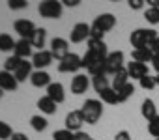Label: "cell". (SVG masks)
<instances>
[{"label": "cell", "instance_id": "obj_33", "mask_svg": "<svg viewBox=\"0 0 159 140\" xmlns=\"http://www.w3.org/2000/svg\"><path fill=\"white\" fill-rule=\"evenodd\" d=\"M73 138H75V133L67 129H58L52 133V140H73Z\"/></svg>", "mask_w": 159, "mask_h": 140}, {"label": "cell", "instance_id": "obj_30", "mask_svg": "<svg viewBox=\"0 0 159 140\" xmlns=\"http://www.w3.org/2000/svg\"><path fill=\"white\" fill-rule=\"evenodd\" d=\"M30 125H32V129H34V131L41 133V131H45V129H47L49 121H47V118H43V116H32V118H30Z\"/></svg>", "mask_w": 159, "mask_h": 140}, {"label": "cell", "instance_id": "obj_42", "mask_svg": "<svg viewBox=\"0 0 159 140\" xmlns=\"http://www.w3.org/2000/svg\"><path fill=\"white\" fill-rule=\"evenodd\" d=\"M11 140H30V138H28L25 133H15V134L11 136Z\"/></svg>", "mask_w": 159, "mask_h": 140}, {"label": "cell", "instance_id": "obj_9", "mask_svg": "<svg viewBox=\"0 0 159 140\" xmlns=\"http://www.w3.org/2000/svg\"><path fill=\"white\" fill-rule=\"evenodd\" d=\"M90 30H92L90 24H86V23H77L71 28V32H69L71 43H83V41L90 39Z\"/></svg>", "mask_w": 159, "mask_h": 140}, {"label": "cell", "instance_id": "obj_29", "mask_svg": "<svg viewBox=\"0 0 159 140\" xmlns=\"http://www.w3.org/2000/svg\"><path fill=\"white\" fill-rule=\"evenodd\" d=\"M92 84H94V88H96L98 94L103 92V90H107V88H111L107 75H98V77H94V79H92Z\"/></svg>", "mask_w": 159, "mask_h": 140}, {"label": "cell", "instance_id": "obj_46", "mask_svg": "<svg viewBox=\"0 0 159 140\" xmlns=\"http://www.w3.org/2000/svg\"><path fill=\"white\" fill-rule=\"evenodd\" d=\"M2 95H4V90H2V88H0V97H2Z\"/></svg>", "mask_w": 159, "mask_h": 140}, {"label": "cell", "instance_id": "obj_13", "mask_svg": "<svg viewBox=\"0 0 159 140\" xmlns=\"http://www.w3.org/2000/svg\"><path fill=\"white\" fill-rule=\"evenodd\" d=\"M88 86H90V81H88V77L83 75V73H79V75H75V77L71 79V92H73L75 95L84 94V92L88 90Z\"/></svg>", "mask_w": 159, "mask_h": 140}, {"label": "cell", "instance_id": "obj_34", "mask_svg": "<svg viewBox=\"0 0 159 140\" xmlns=\"http://www.w3.org/2000/svg\"><path fill=\"white\" fill-rule=\"evenodd\" d=\"M139 84H140V88L142 90H153L157 84H155V77H152V75H144L140 81H139Z\"/></svg>", "mask_w": 159, "mask_h": 140}, {"label": "cell", "instance_id": "obj_4", "mask_svg": "<svg viewBox=\"0 0 159 140\" xmlns=\"http://www.w3.org/2000/svg\"><path fill=\"white\" fill-rule=\"evenodd\" d=\"M62 10H64V6H62V2H58V0H43L39 4V8H38L39 15L45 17V19H60Z\"/></svg>", "mask_w": 159, "mask_h": 140}, {"label": "cell", "instance_id": "obj_36", "mask_svg": "<svg viewBox=\"0 0 159 140\" xmlns=\"http://www.w3.org/2000/svg\"><path fill=\"white\" fill-rule=\"evenodd\" d=\"M28 6L26 0H8V8L13 10V11H19V10H25Z\"/></svg>", "mask_w": 159, "mask_h": 140}, {"label": "cell", "instance_id": "obj_20", "mask_svg": "<svg viewBox=\"0 0 159 140\" xmlns=\"http://www.w3.org/2000/svg\"><path fill=\"white\" fill-rule=\"evenodd\" d=\"M140 114H142V118H146V121L153 120V118L157 116V107H155V103H153L152 99H144L142 105H140Z\"/></svg>", "mask_w": 159, "mask_h": 140}, {"label": "cell", "instance_id": "obj_12", "mask_svg": "<svg viewBox=\"0 0 159 140\" xmlns=\"http://www.w3.org/2000/svg\"><path fill=\"white\" fill-rule=\"evenodd\" d=\"M52 54H51V50H36L34 52V56H32V65L36 67V71H45V67L47 65H51L52 63Z\"/></svg>", "mask_w": 159, "mask_h": 140}, {"label": "cell", "instance_id": "obj_8", "mask_svg": "<svg viewBox=\"0 0 159 140\" xmlns=\"http://www.w3.org/2000/svg\"><path fill=\"white\" fill-rule=\"evenodd\" d=\"M49 50H51L52 58H56L58 62H62L69 54V43L64 37H54V39H51V49Z\"/></svg>", "mask_w": 159, "mask_h": 140}, {"label": "cell", "instance_id": "obj_11", "mask_svg": "<svg viewBox=\"0 0 159 140\" xmlns=\"http://www.w3.org/2000/svg\"><path fill=\"white\" fill-rule=\"evenodd\" d=\"M36 28H38V26H36L32 21H28V19H17V21L13 23V30L21 36V39H30V37L34 36Z\"/></svg>", "mask_w": 159, "mask_h": 140}, {"label": "cell", "instance_id": "obj_15", "mask_svg": "<svg viewBox=\"0 0 159 140\" xmlns=\"http://www.w3.org/2000/svg\"><path fill=\"white\" fill-rule=\"evenodd\" d=\"M125 69H127L129 77L131 79H137V81H140L144 75H148V65L146 63H140V62H129L125 65Z\"/></svg>", "mask_w": 159, "mask_h": 140}, {"label": "cell", "instance_id": "obj_26", "mask_svg": "<svg viewBox=\"0 0 159 140\" xmlns=\"http://www.w3.org/2000/svg\"><path fill=\"white\" fill-rule=\"evenodd\" d=\"M15 39L10 36V34H0V50L2 52H11L15 50Z\"/></svg>", "mask_w": 159, "mask_h": 140}, {"label": "cell", "instance_id": "obj_37", "mask_svg": "<svg viewBox=\"0 0 159 140\" xmlns=\"http://www.w3.org/2000/svg\"><path fill=\"white\" fill-rule=\"evenodd\" d=\"M129 8L131 10H142L144 8V0H129Z\"/></svg>", "mask_w": 159, "mask_h": 140}, {"label": "cell", "instance_id": "obj_39", "mask_svg": "<svg viewBox=\"0 0 159 140\" xmlns=\"http://www.w3.org/2000/svg\"><path fill=\"white\" fill-rule=\"evenodd\" d=\"M75 140H92V136H90L88 133L79 131V133H75Z\"/></svg>", "mask_w": 159, "mask_h": 140}, {"label": "cell", "instance_id": "obj_41", "mask_svg": "<svg viewBox=\"0 0 159 140\" xmlns=\"http://www.w3.org/2000/svg\"><path fill=\"white\" fill-rule=\"evenodd\" d=\"M150 50L153 52V56H159V37H157V39L153 41V45L150 47Z\"/></svg>", "mask_w": 159, "mask_h": 140}, {"label": "cell", "instance_id": "obj_5", "mask_svg": "<svg viewBox=\"0 0 159 140\" xmlns=\"http://www.w3.org/2000/svg\"><path fill=\"white\" fill-rule=\"evenodd\" d=\"M81 67H83V58L75 52H69L62 62H58V71L60 73H77Z\"/></svg>", "mask_w": 159, "mask_h": 140}, {"label": "cell", "instance_id": "obj_27", "mask_svg": "<svg viewBox=\"0 0 159 140\" xmlns=\"http://www.w3.org/2000/svg\"><path fill=\"white\" fill-rule=\"evenodd\" d=\"M21 63H23V60L19 58V56H10V58H6V62H4V71H8V73H15L17 69L21 67Z\"/></svg>", "mask_w": 159, "mask_h": 140}, {"label": "cell", "instance_id": "obj_14", "mask_svg": "<svg viewBox=\"0 0 159 140\" xmlns=\"http://www.w3.org/2000/svg\"><path fill=\"white\" fill-rule=\"evenodd\" d=\"M17 86H19V82L15 79V75L2 69V71H0V88H2L4 92H15Z\"/></svg>", "mask_w": 159, "mask_h": 140}, {"label": "cell", "instance_id": "obj_31", "mask_svg": "<svg viewBox=\"0 0 159 140\" xmlns=\"http://www.w3.org/2000/svg\"><path fill=\"white\" fill-rule=\"evenodd\" d=\"M15 133L11 131V125L6 121H0V140H11Z\"/></svg>", "mask_w": 159, "mask_h": 140}, {"label": "cell", "instance_id": "obj_28", "mask_svg": "<svg viewBox=\"0 0 159 140\" xmlns=\"http://www.w3.org/2000/svg\"><path fill=\"white\" fill-rule=\"evenodd\" d=\"M116 94H118V99H120V103H124V101H127L133 94H135V86H133V82H127V84H124L122 88H118L116 90Z\"/></svg>", "mask_w": 159, "mask_h": 140}, {"label": "cell", "instance_id": "obj_35", "mask_svg": "<svg viewBox=\"0 0 159 140\" xmlns=\"http://www.w3.org/2000/svg\"><path fill=\"white\" fill-rule=\"evenodd\" d=\"M148 133H150L152 136L159 138V114H157L153 120H150V121H148Z\"/></svg>", "mask_w": 159, "mask_h": 140}, {"label": "cell", "instance_id": "obj_10", "mask_svg": "<svg viewBox=\"0 0 159 140\" xmlns=\"http://www.w3.org/2000/svg\"><path fill=\"white\" fill-rule=\"evenodd\" d=\"M66 129L67 131H71V133H79L83 129V123H84V116H83V112H81V108L79 110H71L67 116H66Z\"/></svg>", "mask_w": 159, "mask_h": 140}, {"label": "cell", "instance_id": "obj_32", "mask_svg": "<svg viewBox=\"0 0 159 140\" xmlns=\"http://www.w3.org/2000/svg\"><path fill=\"white\" fill-rule=\"evenodd\" d=\"M144 19H146L150 24H159V10L148 8V10L144 11Z\"/></svg>", "mask_w": 159, "mask_h": 140}, {"label": "cell", "instance_id": "obj_2", "mask_svg": "<svg viewBox=\"0 0 159 140\" xmlns=\"http://www.w3.org/2000/svg\"><path fill=\"white\" fill-rule=\"evenodd\" d=\"M157 37L159 36H157V32L153 28H137L135 32H131L129 41L137 50V49H150Z\"/></svg>", "mask_w": 159, "mask_h": 140}, {"label": "cell", "instance_id": "obj_22", "mask_svg": "<svg viewBox=\"0 0 159 140\" xmlns=\"http://www.w3.org/2000/svg\"><path fill=\"white\" fill-rule=\"evenodd\" d=\"M38 108H39L43 114H54V112H56V103H54L51 97L43 95V97L38 99Z\"/></svg>", "mask_w": 159, "mask_h": 140}, {"label": "cell", "instance_id": "obj_48", "mask_svg": "<svg viewBox=\"0 0 159 140\" xmlns=\"http://www.w3.org/2000/svg\"><path fill=\"white\" fill-rule=\"evenodd\" d=\"M73 140H75V138H73Z\"/></svg>", "mask_w": 159, "mask_h": 140}, {"label": "cell", "instance_id": "obj_23", "mask_svg": "<svg viewBox=\"0 0 159 140\" xmlns=\"http://www.w3.org/2000/svg\"><path fill=\"white\" fill-rule=\"evenodd\" d=\"M127 82H129V73H127L125 67H122L120 71H116V73L112 75V88H114V90L122 88V86L127 84Z\"/></svg>", "mask_w": 159, "mask_h": 140}, {"label": "cell", "instance_id": "obj_1", "mask_svg": "<svg viewBox=\"0 0 159 140\" xmlns=\"http://www.w3.org/2000/svg\"><path fill=\"white\" fill-rule=\"evenodd\" d=\"M109 56L107 43L103 39H88V49L83 56V67L88 69L92 77L107 75L105 73V60Z\"/></svg>", "mask_w": 159, "mask_h": 140}, {"label": "cell", "instance_id": "obj_16", "mask_svg": "<svg viewBox=\"0 0 159 140\" xmlns=\"http://www.w3.org/2000/svg\"><path fill=\"white\" fill-rule=\"evenodd\" d=\"M32 43H30V39H19L17 43H15V50H13V54L15 56H19L21 60H26V58H30V56H34L32 54Z\"/></svg>", "mask_w": 159, "mask_h": 140}, {"label": "cell", "instance_id": "obj_7", "mask_svg": "<svg viewBox=\"0 0 159 140\" xmlns=\"http://www.w3.org/2000/svg\"><path fill=\"white\" fill-rule=\"evenodd\" d=\"M114 26H116V17H114L112 13H101V15H98V17L94 19V23H92V28L98 30V32H101V34L112 30Z\"/></svg>", "mask_w": 159, "mask_h": 140}, {"label": "cell", "instance_id": "obj_18", "mask_svg": "<svg viewBox=\"0 0 159 140\" xmlns=\"http://www.w3.org/2000/svg\"><path fill=\"white\" fill-rule=\"evenodd\" d=\"M30 82H32V86H36V88H47L49 84H51V75L47 73V71H34L32 73V77H30Z\"/></svg>", "mask_w": 159, "mask_h": 140}, {"label": "cell", "instance_id": "obj_25", "mask_svg": "<svg viewBox=\"0 0 159 140\" xmlns=\"http://www.w3.org/2000/svg\"><path fill=\"white\" fill-rule=\"evenodd\" d=\"M99 97H101V101L103 103H107V105H116V103H120V99H118V94H116V90L111 86V88H107V90H103V92H99L98 94Z\"/></svg>", "mask_w": 159, "mask_h": 140}, {"label": "cell", "instance_id": "obj_19", "mask_svg": "<svg viewBox=\"0 0 159 140\" xmlns=\"http://www.w3.org/2000/svg\"><path fill=\"white\" fill-rule=\"evenodd\" d=\"M32 67H34V65H32V62L23 60L21 67L13 73V75H15V79H17V82H25L26 79H30V77H32V73H34V71H32Z\"/></svg>", "mask_w": 159, "mask_h": 140}, {"label": "cell", "instance_id": "obj_47", "mask_svg": "<svg viewBox=\"0 0 159 140\" xmlns=\"http://www.w3.org/2000/svg\"><path fill=\"white\" fill-rule=\"evenodd\" d=\"M155 140H159V138H155Z\"/></svg>", "mask_w": 159, "mask_h": 140}, {"label": "cell", "instance_id": "obj_44", "mask_svg": "<svg viewBox=\"0 0 159 140\" xmlns=\"http://www.w3.org/2000/svg\"><path fill=\"white\" fill-rule=\"evenodd\" d=\"M146 4H148L150 8H155V10H159V0H146Z\"/></svg>", "mask_w": 159, "mask_h": 140}, {"label": "cell", "instance_id": "obj_43", "mask_svg": "<svg viewBox=\"0 0 159 140\" xmlns=\"http://www.w3.org/2000/svg\"><path fill=\"white\" fill-rule=\"evenodd\" d=\"M152 67L159 73V56H153V60H152Z\"/></svg>", "mask_w": 159, "mask_h": 140}, {"label": "cell", "instance_id": "obj_17", "mask_svg": "<svg viewBox=\"0 0 159 140\" xmlns=\"http://www.w3.org/2000/svg\"><path fill=\"white\" fill-rule=\"evenodd\" d=\"M47 97H51L56 105H58V103H64V99H66L64 86H62L60 82H51V84L47 86Z\"/></svg>", "mask_w": 159, "mask_h": 140}, {"label": "cell", "instance_id": "obj_45", "mask_svg": "<svg viewBox=\"0 0 159 140\" xmlns=\"http://www.w3.org/2000/svg\"><path fill=\"white\" fill-rule=\"evenodd\" d=\"M155 84L159 86V73H157V77H155Z\"/></svg>", "mask_w": 159, "mask_h": 140}, {"label": "cell", "instance_id": "obj_24", "mask_svg": "<svg viewBox=\"0 0 159 140\" xmlns=\"http://www.w3.org/2000/svg\"><path fill=\"white\" fill-rule=\"evenodd\" d=\"M131 56H133V62H140V63H146V62L153 60V52L150 49H137V50L133 49Z\"/></svg>", "mask_w": 159, "mask_h": 140}, {"label": "cell", "instance_id": "obj_21", "mask_svg": "<svg viewBox=\"0 0 159 140\" xmlns=\"http://www.w3.org/2000/svg\"><path fill=\"white\" fill-rule=\"evenodd\" d=\"M45 39H47V30H45V28H36L34 36L30 37V43H32L34 49L43 50V47H45Z\"/></svg>", "mask_w": 159, "mask_h": 140}, {"label": "cell", "instance_id": "obj_40", "mask_svg": "<svg viewBox=\"0 0 159 140\" xmlns=\"http://www.w3.org/2000/svg\"><path fill=\"white\" fill-rule=\"evenodd\" d=\"M79 2H81V0H62V6H67V8H75V6H79Z\"/></svg>", "mask_w": 159, "mask_h": 140}, {"label": "cell", "instance_id": "obj_38", "mask_svg": "<svg viewBox=\"0 0 159 140\" xmlns=\"http://www.w3.org/2000/svg\"><path fill=\"white\" fill-rule=\"evenodd\" d=\"M114 140H131V134L127 131H118L116 136H114Z\"/></svg>", "mask_w": 159, "mask_h": 140}, {"label": "cell", "instance_id": "obj_6", "mask_svg": "<svg viewBox=\"0 0 159 140\" xmlns=\"http://www.w3.org/2000/svg\"><path fill=\"white\" fill-rule=\"evenodd\" d=\"M124 67V52L122 50H114V52H109L107 60H105V73L107 75H114L116 71Z\"/></svg>", "mask_w": 159, "mask_h": 140}, {"label": "cell", "instance_id": "obj_49", "mask_svg": "<svg viewBox=\"0 0 159 140\" xmlns=\"http://www.w3.org/2000/svg\"><path fill=\"white\" fill-rule=\"evenodd\" d=\"M92 140H94V138H92Z\"/></svg>", "mask_w": 159, "mask_h": 140}, {"label": "cell", "instance_id": "obj_3", "mask_svg": "<svg viewBox=\"0 0 159 140\" xmlns=\"http://www.w3.org/2000/svg\"><path fill=\"white\" fill-rule=\"evenodd\" d=\"M81 112L84 116V123H90V125H96L103 114V105L99 99H86L81 107Z\"/></svg>", "mask_w": 159, "mask_h": 140}]
</instances>
